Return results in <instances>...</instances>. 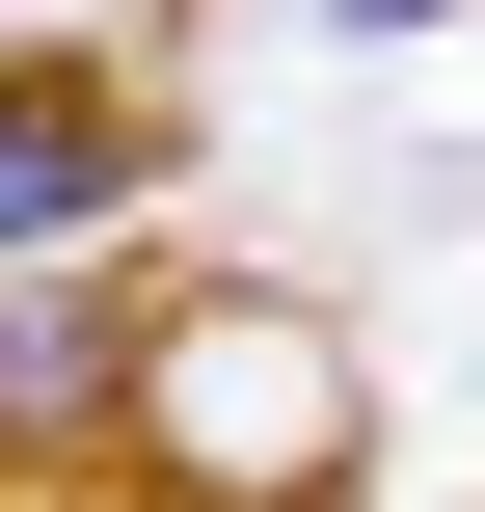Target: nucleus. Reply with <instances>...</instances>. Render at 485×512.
Returning a JSON list of instances; mask_svg holds the SVG:
<instances>
[{
	"instance_id": "1",
	"label": "nucleus",
	"mask_w": 485,
	"mask_h": 512,
	"mask_svg": "<svg viewBox=\"0 0 485 512\" xmlns=\"http://www.w3.org/2000/svg\"><path fill=\"white\" fill-rule=\"evenodd\" d=\"M162 216V108L108 54H0V270H108Z\"/></svg>"
},
{
	"instance_id": "2",
	"label": "nucleus",
	"mask_w": 485,
	"mask_h": 512,
	"mask_svg": "<svg viewBox=\"0 0 485 512\" xmlns=\"http://www.w3.org/2000/svg\"><path fill=\"white\" fill-rule=\"evenodd\" d=\"M135 378H162V297H108V270H0V459H108Z\"/></svg>"
}]
</instances>
